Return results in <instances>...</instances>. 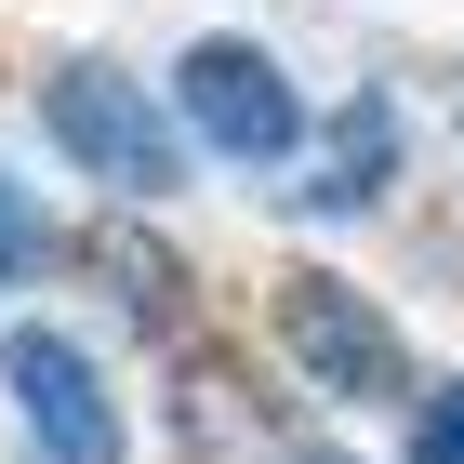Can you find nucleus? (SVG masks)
I'll return each mask as SVG.
<instances>
[{"label":"nucleus","instance_id":"f257e3e1","mask_svg":"<svg viewBox=\"0 0 464 464\" xmlns=\"http://www.w3.org/2000/svg\"><path fill=\"white\" fill-rule=\"evenodd\" d=\"M40 133L67 146L107 199H160V186L186 173V133L146 107V80H133V67H93V53L40 80Z\"/></svg>","mask_w":464,"mask_h":464},{"label":"nucleus","instance_id":"f03ea898","mask_svg":"<svg viewBox=\"0 0 464 464\" xmlns=\"http://www.w3.org/2000/svg\"><path fill=\"white\" fill-rule=\"evenodd\" d=\"M173 107L199 146H226V160H292L305 146V107H292L279 53H252V40H199L173 67Z\"/></svg>","mask_w":464,"mask_h":464},{"label":"nucleus","instance_id":"7ed1b4c3","mask_svg":"<svg viewBox=\"0 0 464 464\" xmlns=\"http://www.w3.org/2000/svg\"><path fill=\"white\" fill-rule=\"evenodd\" d=\"M279 345L305 358L332 398H398V385H411L398 319H385V305H358L345 279H319V266H305V279H279Z\"/></svg>","mask_w":464,"mask_h":464},{"label":"nucleus","instance_id":"20e7f679","mask_svg":"<svg viewBox=\"0 0 464 464\" xmlns=\"http://www.w3.org/2000/svg\"><path fill=\"white\" fill-rule=\"evenodd\" d=\"M0 372H14V411H27V438H40L53 464H120V411H107V385H93V358H80V345L14 332Z\"/></svg>","mask_w":464,"mask_h":464},{"label":"nucleus","instance_id":"39448f33","mask_svg":"<svg viewBox=\"0 0 464 464\" xmlns=\"http://www.w3.org/2000/svg\"><path fill=\"white\" fill-rule=\"evenodd\" d=\"M385 146H398V120L385 107H345V133H332V213H358V199H372V173H385Z\"/></svg>","mask_w":464,"mask_h":464},{"label":"nucleus","instance_id":"423d86ee","mask_svg":"<svg viewBox=\"0 0 464 464\" xmlns=\"http://www.w3.org/2000/svg\"><path fill=\"white\" fill-rule=\"evenodd\" d=\"M425 464H464V385H438V411H425Z\"/></svg>","mask_w":464,"mask_h":464},{"label":"nucleus","instance_id":"0eeeda50","mask_svg":"<svg viewBox=\"0 0 464 464\" xmlns=\"http://www.w3.org/2000/svg\"><path fill=\"white\" fill-rule=\"evenodd\" d=\"M0 266H40V226L14 213V186H0Z\"/></svg>","mask_w":464,"mask_h":464}]
</instances>
